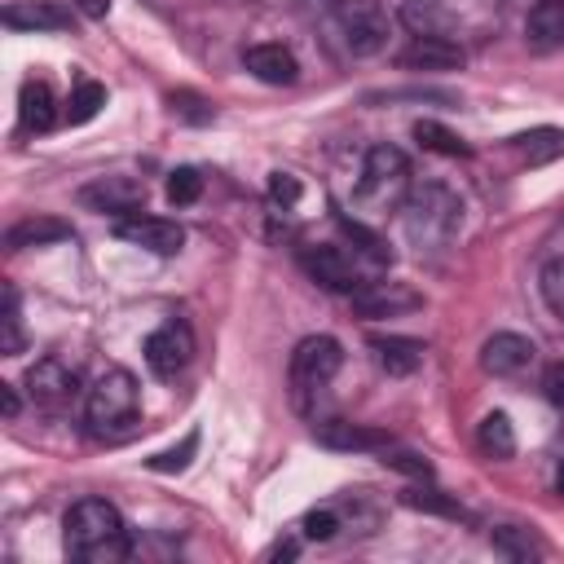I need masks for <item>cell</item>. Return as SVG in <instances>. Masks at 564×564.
I'll return each mask as SVG.
<instances>
[{
  "label": "cell",
  "mask_w": 564,
  "mask_h": 564,
  "mask_svg": "<svg viewBox=\"0 0 564 564\" xmlns=\"http://www.w3.org/2000/svg\"><path fill=\"white\" fill-rule=\"evenodd\" d=\"M62 542H66V555L79 564H119L132 555L128 524L119 507L106 498H79L62 520Z\"/></svg>",
  "instance_id": "6da1fadb"
},
{
  "label": "cell",
  "mask_w": 564,
  "mask_h": 564,
  "mask_svg": "<svg viewBox=\"0 0 564 564\" xmlns=\"http://www.w3.org/2000/svg\"><path fill=\"white\" fill-rule=\"evenodd\" d=\"M339 366H344L339 339H330V335H308V339L295 344L291 366H286V383H291V405H295L304 419H317V401H322V392L330 388V379H335Z\"/></svg>",
  "instance_id": "7a4b0ae2"
},
{
  "label": "cell",
  "mask_w": 564,
  "mask_h": 564,
  "mask_svg": "<svg viewBox=\"0 0 564 564\" xmlns=\"http://www.w3.org/2000/svg\"><path fill=\"white\" fill-rule=\"evenodd\" d=\"M137 410H141L137 379L123 366L97 375V383L84 397V423H88L93 436H119V432H128L137 423Z\"/></svg>",
  "instance_id": "3957f363"
},
{
  "label": "cell",
  "mask_w": 564,
  "mask_h": 564,
  "mask_svg": "<svg viewBox=\"0 0 564 564\" xmlns=\"http://www.w3.org/2000/svg\"><path fill=\"white\" fill-rule=\"evenodd\" d=\"M405 189H410V159L388 141L370 145L361 163V181H357V203L370 212H388L405 198Z\"/></svg>",
  "instance_id": "277c9868"
},
{
  "label": "cell",
  "mask_w": 564,
  "mask_h": 564,
  "mask_svg": "<svg viewBox=\"0 0 564 564\" xmlns=\"http://www.w3.org/2000/svg\"><path fill=\"white\" fill-rule=\"evenodd\" d=\"M463 220V203L445 185H419L405 198V229L414 242H445Z\"/></svg>",
  "instance_id": "5b68a950"
},
{
  "label": "cell",
  "mask_w": 564,
  "mask_h": 564,
  "mask_svg": "<svg viewBox=\"0 0 564 564\" xmlns=\"http://www.w3.org/2000/svg\"><path fill=\"white\" fill-rule=\"evenodd\" d=\"M335 26H339V40L352 57H370L388 40V18L375 0H339L335 4Z\"/></svg>",
  "instance_id": "8992f818"
},
{
  "label": "cell",
  "mask_w": 564,
  "mask_h": 564,
  "mask_svg": "<svg viewBox=\"0 0 564 564\" xmlns=\"http://www.w3.org/2000/svg\"><path fill=\"white\" fill-rule=\"evenodd\" d=\"M300 264H304V273L317 282V286H326V291H335V295H352V291H361L370 278L361 273V264L344 251V247H330V242H317V247H304L300 251Z\"/></svg>",
  "instance_id": "52a82bcc"
},
{
  "label": "cell",
  "mask_w": 564,
  "mask_h": 564,
  "mask_svg": "<svg viewBox=\"0 0 564 564\" xmlns=\"http://www.w3.org/2000/svg\"><path fill=\"white\" fill-rule=\"evenodd\" d=\"M115 238L132 242V247H145L154 256H176L185 247V229L176 220H163V216H145V212H128V216H115L110 225Z\"/></svg>",
  "instance_id": "ba28073f"
},
{
  "label": "cell",
  "mask_w": 564,
  "mask_h": 564,
  "mask_svg": "<svg viewBox=\"0 0 564 564\" xmlns=\"http://www.w3.org/2000/svg\"><path fill=\"white\" fill-rule=\"evenodd\" d=\"M194 361V335L185 322H163L145 335V366L159 379H176Z\"/></svg>",
  "instance_id": "9c48e42d"
},
{
  "label": "cell",
  "mask_w": 564,
  "mask_h": 564,
  "mask_svg": "<svg viewBox=\"0 0 564 564\" xmlns=\"http://www.w3.org/2000/svg\"><path fill=\"white\" fill-rule=\"evenodd\" d=\"M26 392H31V401L40 410H66L79 397V375L62 357H40L26 370Z\"/></svg>",
  "instance_id": "30bf717a"
},
{
  "label": "cell",
  "mask_w": 564,
  "mask_h": 564,
  "mask_svg": "<svg viewBox=\"0 0 564 564\" xmlns=\"http://www.w3.org/2000/svg\"><path fill=\"white\" fill-rule=\"evenodd\" d=\"M348 300H352V308H357L361 317H401V313L423 308V295H419L414 286H405V282H392V278L366 282V286L352 291Z\"/></svg>",
  "instance_id": "8fae6325"
},
{
  "label": "cell",
  "mask_w": 564,
  "mask_h": 564,
  "mask_svg": "<svg viewBox=\"0 0 564 564\" xmlns=\"http://www.w3.org/2000/svg\"><path fill=\"white\" fill-rule=\"evenodd\" d=\"M317 432V445H326V449H344V454H383L388 445H397L392 441V432H383V427H370V423H348V419H326V423H317L313 427Z\"/></svg>",
  "instance_id": "7c38bea8"
},
{
  "label": "cell",
  "mask_w": 564,
  "mask_h": 564,
  "mask_svg": "<svg viewBox=\"0 0 564 564\" xmlns=\"http://www.w3.org/2000/svg\"><path fill=\"white\" fill-rule=\"evenodd\" d=\"M4 26L9 31H70L75 26V4L62 0H18L4 4Z\"/></svg>",
  "instance_id": "4fadbf2b"
},
{
  "label": "cell",
  "mask_w": 564,
  "mask_h": 564,
  "mask_svg": "<svg viewBox=\"0 0 564 564\" xmlns=\"http://www.w3.org/2000/svg\"><path fill=\"white\" fill-rule=\"evenodd\" d=\"M145 198V185L137 176H97L93 185L79 189V203L93 212H110V216H128L137 212Z\"/></svg>",
  "instance_id": "5bb4252c"
},
{
  "label": "cell",
  "mask_w": 564,
  "mask_h": 564,
  "mask_svg": "<svg viewBox=\"0 0 564 564\" xmlns=\"http://www.w3.org/2000/svg\"><path fill=\"white\" fill-rule=\"evenodd\" d=\"M397 62L405 70H458L467 62V53L449 35H414V44H405Z\"/></svg>",
  "instance_id": "9a60e30c"
},
{
  "label": "cell",
  "mask_w": 564,
  "mask_h": 564,
  "mask_svg": "<svg viewBox=\"0 0 564 564\" xmlns=\"http://www.w3.org/2000/svg\"><path fill=\"white\" fill-rule=\"evenodd\" d=\"M533 357H538L533 339L529 335H516V330H498V335H489L480 344V366L489 375H520Z\"/></svg>",
  "instance_id": "2e32d148"
},
{
  "label": "cell",
  "mask_w": 564,
  "mask_h": 564,
  "mask_svg": "<svg viewBox=\"0 0 564 564\" xmlns=\"http://www.w3.org/2000/svg\"><path fill=\"white\" fill-rule=\"evenodd\" d=\"M242 66L256 75V79H264V84H295V75H300V62H295V53L291 48H282V44H251V48H242Z\"/></svg>",
  "instance_id": "e0dca14e"
},
{
  "label": "cell",
  "mask_w": 564,
  "mask_h": 564,
  "mask_svg": "<svg viewBox=\"0 0 564 564\" xmlns=\"http://www.w3.org/2000/svg\"><path fill=\"white\" fill-rule=\"evenodd\" d=\"M370 352L379 361V370L388 375H414L427 357V344L405 339V335H370Z\"/></svg>",
  "instance_id": "ac0fdd59"
},
{
  "label": "cell",
  "mask_w": 564,
  "mask_h": 564,
  "mask_svg": "<svg viewBox=\"0 0 564 564\" xmlns=\"http://www.w3.org/2000/svg\"><path fill=\"white\" fill-rule=\"evenodd\" d=\"M18 123L22 132H48L57 123V101L44 79H26L18 93Z\"/></svg>",
  "instance_id": "d6986e66"
},
{
  "label": "cell",
  "mask_w": 564,
  "mask_h": 564,
  "mask_svg": "<svg viewBox=\"0 0 564 564\" xmlns=\"http://www.w3.org/2000/svg\"><path fill=\"white\" fill-rule=\"evenodd\" d=\"M524 35L538 48H564V0H538L524 18Z\"/></svg>",
  "instance_id": "ffe728a7"
},
{
  "label": "cell",
  "mask_w": 564,
  "mask_h": 564,
  "mask_svg": "<svg viewBox=\"0 0 564 564\" xmlns=\"http://www.w3.org/2000/svg\"><path fill=\"white\" fill-rule=\"evenodd\" d=\"M70 238V225L57 220V216H31V220H18L9 234H4V247L9 251H26V247H44V242H62Z\"/></svg>",
  "instance_id": "44dd1931"
},
{
  "label": "cell",
  "mask_w": 564,
  "mask_h": 564,
  "mask_svg": "<svg viewBox=\"0 0 564 564\" xmlns=\"http://www.w3.org/2000/svg\"><path fill=\"white\" fill-rule=\"evenodd\" d=\"M401 26L410 35H445L454 26V13L445 0H405L401 4Z\"/></svg>",
  "instance_id": "7402d4cb"
},
{
  "label": "cell",
  "mask_w": 564,
  "mask_h": 564,
  "mask_svg": "<svg viewBox=\"0 0 564 564\" xmlns=\"http://www.w3.org/2000/svg\"><path fill=\"white\" fill-rule=\"evenodd\" d=\"M476 441H480V449H485L489 458H511V454H516V432H511V419H507L502 410H494V414L480 419Z\"/></svg>",
  "instance_id": "603a6c76"
},
{
  "label": "cell",
  "mask_w": 564,
  "mask_h": 564,
  "mask_svg": "<svg viewBox=\"0 0 564 564\" xmlns=\"http://www.w3.org/2000/svg\"><path fill=\"white\" fill-rule=\"evenodd\" d=\"M511 145H516L529 163H551V159L564 154V132H560V128H533V132L511 137Z\"/></svg>",
  "instance_id": "cb8c5ba5"
},
{
  "label": "cell",
  "mask_w": 564,
  "mask_h": 564,
  "mask_svg": "<svg viewBox=\"0 0 564 564\" xmlns=\"http://www.w3.org/2000/svg\"><path fill=\"white\" fill-rule=\"evenodd\" d=\"M414 141L423 145V150H436V154H449V159H467L471 150L463 145V137H454L445 123H436V119H419L414 123Z\"/></svg>",
  "instance_id": "d4e9b609"
},
{
  "label": "cell",
  "mask_w": 564,
  "mask_h": 564,
  "mask_svg": "<svg viewBox=\"0 0 564 564\" xmlns=\"http://www.w3.org/2000/svg\"><path fill=\"white\" fill-rule=\"evenodd\" d=\"M401 502L405 507H414V511H432V516H449V520H463L467 511L454 502V498H445L441 489H423V485H410V489H401Z\"/></svg>",
  "instance_id": "484cf974"
},
{
  "label": "cell",
  "mask_w": 564,
  "mask_h": 564,
  "mask_svg": "<svg viewBox=\"0 0 564 564\" xmlns=\"http://www.w3.org/2000/svg\"><path fill=\"white\" fill-rule=\"evenodd\" d=\"M101 106H106V88L97 79H79L75 93H70V101H66V123H88Z\"/></svg>",
  "instance_id": "4316f807"
},
{
  "label": "cell",
  "mask_w": 564,
  "mask_h": 564,
  "mask_svg": "<svg viewBox=\"0 0 564 564\" xmlns=\"http://www.w3.org/2000/svg\"><path fill=\"white\" fill-rule=\"evenodd\" d=\"M0 326H4V335H0V352H4V357L22 352V308H18V291H13V286H4Z\"/></svg>",
  "instance_id": "83f0119b"
},
{
  "label": "cell",
  "mask_w": 564,
  "mask_h": 564,
  "mask_svg": "<svg viewBox=\"0 0 564 564\" xmlns=\"http://www.w3.org/2000/svg\"><path fill=\"white\" fill-rule=\"evenodd\" d=\"M538 286H542V300H546V308H551V313L564 322V256H560V260H551V264L542 269Z\"/></svg>",
  "instance_id": "f1b7e54d"
},
{
  "label": "cell",
  "mask_w": 564,
  "mask_h": 564,
  "mask_svg": "<svg viewBox=\"0 0 564 564\" xmlns=\"http://www.w3.org/2000/svg\"><path fill=\"white\" fill-rule=\"evenodd\" d=\"M383 463H388L392 471H401V476L432 480V463H427L423 454H414V449H397V445H388V449H383Z\"/></svg>",
  "instance_id": "f546056e"
},
{
  "label": "cell",
  "mask_w": 564,
  "mask_h": 564,
  "mask_svg": "<svg viewBox=\"0 0 564 564\" xmlns=\"http://www.w3.org/2000/svg\"><path fill=\"white\" fill-rule=\"evenodd\" d=\"M198 194H203V176H198L194 167H176V172L167 176V203L185 207V203H194Z\"/></svg>",
  "instance_id": "4dcf8cb0"
},
{
  "label": "cell",
  "mask_w": 564,
  "mask_h": 564,
  "mask_svg": "<svg viewBox=\"0 0 564 564\" xmlns=\"http://www.w3.org/2000/svg\"><path fill=\"white\" fill-rule=\"evenodd\" d=\"M494 546H498L502 555H511V560H529V555L542 551L524 529H494Z\"/></svg>",
  "instance_id": "1f68e13d"
},
{
  "label": "cell",
  "mask_w": 564,
  "mask_h": 564,
  "mask_svg": "<svg viewBox=\"0 0 564 564\" xmlns=\"http://www.w3.org/2000/svg\"><path fill=\"white\" fill-rule=\"evenodd\" d=\"M194 449H198V432H189L176 449L154 454V458H150V467H154V471H185V467H189V458H194Z\"/></svg>",
  "instance_id": "d6a6232c"
},
{
  "label": "cell",
  "mask_w": 564,
  "mask_h": 564,
  "mask_svg": "<svg viewBox=\"0 0 564 564\" xmlns=\"http://www.w3.org/2000/svg\"><path fill=\"white\" fill-rule=\"evenodd\" d=\"M167 101H172V115H181L185 123H212V115H216V110H212L203 97H194V93H172Z\"/></svg>",
  "instance_id": "836d02e7"
},
{
  "label": "cell",
  "mask_w": 564,
  "mask_h": 564,
  "mask_svg": "<svg viewBox=\"0 0 564 564\" xmlns=\"http://www.w3.org/2000/svg\"><path fill=\"white\" fill-rule=\"evenodd\" d=\"M335 533H339V516L330 507H317V511L304 516V538L308 542H330Z\"/></svg>",
  "instance_id": "e575fe53"
},
{
  "label": "cell",
  "mask_w": 564,
  "mask_h": 564,
  "mask_svg": "<svg viewBox=\"0 0 564 564\" xmlns=\"http://www.w3.org/2000/svg\"><path fill=\"white\" fill-rule=\"evenodd\" d=\"M269 198L282 203V207H291V203L300 198V181H295L291 172H273V176H269Z\"/></svg>",
  "instance_id": "d590c367"
},
{
  "label": "cell",
  "mask_w": 564,
  "mask_h": 564,
  "mask_svg": "<svg viewBox=\"0 0 564 564\" xmlns=\"http://www.w3.org/2000/svg\"><path fill=\"white\" fill-rule=\"evenodd\" d=\"M542 392H546V401H551L555 410H564V361L546 366V375H542Z\"/></svg>",
  "instance_id": "8d00e7d4"
},
{
  "label": "cell",
  "mask_w": 564,
  "mask_h": 564,
  "mask_svg": "<svg viewBox=\"0 0 564 564\" xmlns=\"http://www.w3.org/2000/svg\"><path fill=\"white\" fill-rule=\"evenodd\" d=\"M0 410H4V419H18V410H22V401L9 383H0Z\"/></svg>",
  "instance_id": "74e56055"
},
{
  "label": "cell",
  "mask_w": 564,
  "mask_h": 564,
  "mask_svg": "<svg viewBox=\"0 0 564 564\" xmlns=\"http://www.w3.org/2000/svg\"><path fill=\"white\" fill-rule=\"evenodd\" d=\"M70 4H75L84 18H106V13H110V0H70Z\"/></svg>",
  "instance_id": "f35d334b"
},
{
  "label": "cell",
  "mask_w": 564,
  "mask_h": 564,
  "mask_svg": "<svg viewBox=\"0 0 564 564\" xmlns=\"http://www.w3.org/2000/svg\"><path fill=\"white\" fill-rule=\"evenodd\" d=\"M295 555V542H278L273 551H269V560H291Z\"/></svg>",
  "instance_id": "ab89813d"
},
{
  "label": "cell",
  "mask_w": 564,
  "mask_h": 564,
  "mask_svg": "<svg viewBox=\"0 0 564 564\" xmlns=\"http://www.w3.org/2000/svg\"><path fill=\"white\" fill-rule=\"evenodd\" d=\"M555 489L564 494V463H560V471H555Z\"/></svg>",
  "instance_id": "60d3db41"
}]
</instances>
